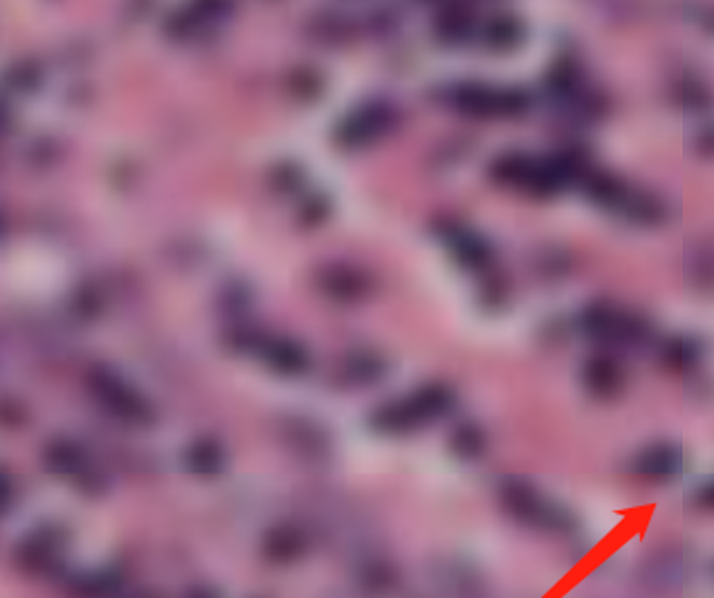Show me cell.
Segmentation results:
<instances>
[{
    "mask_svg": "<svg viewBox=\"0 0 714 598\" xmlns=\"http://www.w3.org/2000/svg\"><path fill=\"white\" fill-rule=\"evenodd\" d=\"M703 347L692 335H676L663 347V362L674 371H688L697 367Z\"/></svg>",
    "mask_w": 714,
    "mask_h": 598,
    "instance_id": "15",
    "label": "cell"
},
{
    "mask_svg": "<svg viewBox=\"0 0 714 598\" xmlns=\"http://www.w3.org/2000/svg\"><path fill=\"white\" fill-rule=\"evenodd\" d=\"M263 554L272 563H292L306 554V538L295 527H277L265 536Z\"/></svg>",
    "mask_w": 714,
    "mask_h": 598,
    "instance_id": "12",
    "label": "cell"
},
{
    "mask_svg": "<svg viewBox=\"0 0 714 598\" xmlns=\"http://www.w3.org/2000/svg\"><path fill=\"white\" fill-rule=\"evenodd\" d=\"M692 277L703 291H714V248H701L692 257Z\"/></svg>",
    "mask_w": 714,
    "mask_h": 598,
    "instance_id": "23",
    "label": "cell"
},
{
    "mask_svg": "<svg viewBox=\"0 0 714 598\" xmlns=\"http://www.w3.org/2000/svg\"><path fill=\"white\" fill-rule=\"evenodd\" d=\"M93 387L97 389L99 396L104 398V403L119 416H126V419H144L146 416L140 398H137L131 389H126L119 380L108 378L106 374H99L93 380Z\"/></svg>",
    "mask_w": 714,
    "mask_h": 598,
    "instance_id": "10",
    "label": "cell"
},
{
    "mask_svg": "<svg viewBox=\"0 0 714 598\" xmlns=\"http://www.w3.org/2000/svg\"><path fill=\"white\" fill-rule=\"evenodd\" d=\"M546 90H548V95L557 99V102L573 104L584 90L578 61L566 57V54L557 59L546 75Z\"/></svg>",
    "mask_w": 714,
    "mask_h": 598,
    "instance_id": "9",
    "label": "cell"
},
{
    "mask_svg": "<svg viewBox=\"0 0 714 598\" xmlns=\"http://www.w3.org/2000/svg\"><path fill=\"white\" fill-rule=\"evenodd\" d=\"M360 585L373 596L387 594L396 585V572L387 563H369L362 569Z\"/></svg>",
    "mask_w": 714,
    "mask_h": 598,
    "instance_id": "21",
    "label": "cell"
},
{
    "mask_svg": "<svg viewBox=\"0 0 714 598\" xmlns=\"http://www.w3.org/2000/svg\"><path fill=\"white\" fill-rule=\"evenodd\" d=\"M683 452L674 443H654L645 450H640L631 470L634 475L649 479V482H667L681 473Z\"/></svg>",
    "mask_w": 714,
    "mask_h": 598,
    "instance_id": "6",
    "label": "cell"
},
{
    "mask_svg": "<svg viewBox=\"0 0 714 598\" xmlns=\"http://www.w3.org/2000/svg\"><path fill=\"white\" fill-rule=\"evenodd\" d=\"M456 259L468 268H481L490 261V246L474 234H461L454 241Z\"/></svg>",
    "mask_w": 714,
    "mask_h": 598,
    "instance_id": "20",
    "label": "cell"
},
{
    "mask_svg": "<svg viewBox=\"0 0 714 598\" xmlns=\"http://www.w3.org/2000/svg\"><path fill=\"white\" fill-rule=\"evenodd\" d=\"M472 14L465 7H447L436 18V34L445 43H459L470 34Z\"/></svg>",
    "mask_w": 714,
    "mask_h": 598,
    "instance_id": "17",
    "label": "cell"
},
{
    "mask_svg": "<svg viewBox=\"0 0 714 598\" xmlns=\"http://www.w3.org/2000/svg\"><path fill=\"white\" fill-rule=\"evenodd\" d=\"M456 398L450 387L441 383L425 385L400 401L378 407L371 414V428L382 434H405L441 419L452 410Z\"/></svg>",
    "mask_w": 714,
    "mask_h": 598,
    "instance_id": "1",
    "label": "cell"
},
{
    "mask_svg": "<svg viewBox=\"0 0 714 598\" xmlns=\"http://www.w3.org/2000/svg\"><path fill=\"white\" fill-rule=\"evenodd\" d=\"M331 291L342 297H353L364 291V282L360 275L349 273V270H340V273L331 275Z\"/></svg>",
    "mask_w": 714,
    "mask_h": 598,
    "instance_id": "26",
    "label": "cell"
},
{
    "mask_svg": "<svg viewBox=\"0 0 714 598\" xmlns=\"http://www.w3.org/2000/svg\"><path fill=\"white\" fill-rule=\"evenodd\" d=\"M524 39V25L512 16H497L492 18L485 27V43L492 50H512Z\"/></svg>",
    "mask_w": 714,
    "mask_h": 598,
    "instance_id": "16",
    "label": "cell"
},
{
    "mask_svg": "<svg viewBox=\"0 0 714 598\" xmlns=\"http://www.w3.org/2000/svg\"><path fill=\"white\" fill-rule=\"evenodd\" d=\"M393 122V113L389 106L384 104H369L346 117L342 122L337 138L346 147H360V144H369L389 129Z\"/></svg>",
    "mask_w": 714,
    "mask_h": 598,
    "instance_id": "5",
    "label": "cell"
},
{
    "mask_svg": "<svg viewBox=\"0 0 714 598\" xmlns=\"http://www.w3.org/2000/svg\"><path fill=\"white\" fill-rule=\"evenodd\" d=\"M578 329L595 342L643 344L652 329L645 317L627 313L607 299H595L578 315Z\"/></svg>",
    "mask_w": 714,
    "mask_h": 598,
    "instance_id": "3",
    "label": "cell"
},
{
    "mask_svg": "<svg viewBox=\"0 0 714 598\" xmlns=\"http://www.w3.org/2000/svg\"><path fill=\"white\" fill-rule=\"evenodd\" d=\"M582 385L595 398H611L625 385V374H622V367L611 356L598 353V356H591L584 362Z\"/></svg>",
    "mask_w": 714,
    "mask_h": 598,
    "instance_id": "7",
    "label": "cell"
},
{
    "mask_svg": "<svg viewBox=\"0 0 714 598\" xmlns=\"http://www.w3.org/2000/svg\"><path fill=\"white\" fill-rule=\"evenodd\" d=\"M697 502H699V506H703V509L714 511V479H712V482H708L706 486L699 488Z\"/></svg>",
    "mask_w": 714,
    "mask_h": 598,
    "instance_id": "27",
    "label": "cell"
},
{
    "mask_svg": "<svg viewBox=\"0 0 714 598\" xmlns=\"http://www.w3.org/2000/svg\"><path fill=\"white\" fill-rule=\"evenodd\" d=\"M499 500L512 518L528 527L551 533H573L578 527V520L566 506L548 500L526 479L508 477L499 488Z\"/></svg>",
    "mask_w": 714,
    "mask_h": 598,
    "instance_id": "2",
    "label": "cell"
},
{
    "mask_svg": "<svg viewBox=\"0 0 714 598\" xmlns=\"http://www.w3.org/2000/svg\"><path fill=\"white\" fill-rule=\"evenodd\" d=\"M672 97L685 111L701 113L712 106L710 90L694 77H683L672 86Z\"/></svg>",
    "mask_w": 714,
    "mask_h": 598,
    "instance_id": "18",
    "label": "cell"
},
{
    "mask_svg": "<svg viewBox=\"0 0 714 598\" xmlns=\"http://www.w3.org/2000/svg\"><path fill=\"white\" fill-rule=\"evenodd\" d=\"M697 144H699L701 153H708V156L710 153H714V126H710V129H706L699 135Z\"/></svg>",
    "mask_w": 714,
    "mask_h": 598,
    "instance_id": "28",
    "label": "cell"
},
{
    "mask_svg": "<svg viewBox=\"0 0 714 598\" xmlns=\"http://www.w3.org/2000/svg\"><path fill=\"white\" fill-rule=\"evenodd\" d=\"M59 551L61 542L54 540L48 533H39V536L25 542L21 547V563L30 569L32 574H50L52 567H59Z\"/></svg>",
    "mask_w": 714,
    "mask_h": 598,
    "instance_id": "13",
    "label": "cell"
},
{
    "mask_svg": "<svg viewBox=\"0 0 714 598\" xmlns=\"http://www.w3.org/2000/svg\"><path fill=\"white\" fill-rule=\"evenodd\" d=\"M631 223L638 225H658L665 221L667 207L652 192H629L625 207L620 210Z\"/></svg>",
    "mask_w": 714,
    "mask_h": 598,
    "instance_id": "14",
    "label": "cell"
},
{
    "mask_svg": "<svg viewBox=\"0 0 714 598\" xmlns=\"http://www.w3.org/2000/svg\"><path fill=\"white\" fill-rule=\"evenodd\" d=\"M535 165H537V158L528 156V153H519V151L503 153L501 158L492 162L490 176L497 180L499 185L519 187L526 192L530 176H533V171H535Z\"/></svg>",
    "mask_w": 714,
    "mask_h": 598,
    "instance_id": "11",
    "label": "cell"
},
{
    "mask_svg": "<svg viewBox=\"0 0 714 598\" xmlns=\"http://www.w3.org/2000/svg\"><path fill=\"white\" fill-rule=\"evenodd\" d=\"M187 598H218V594L212 592V590H205V587H203V590H194V592H191Z\"/></svg>",
    "mask_w": 714,
    "mask_h": 598,
    "instance_id": "29",
    "label": "cell"
},
{
    "mask_svg": "<svg viewBox=\"0 0 714 598\" xmlns=\"http://www.w3.org/2000/svg\"><path fill=\"white\" fill-rule=\"evenodd\" d=\"M382 371H384V365L373 356H357L355 360H351V365H349L351 378L362 385H369V383H373V380H378L382 376Z\"/></svg>",
    "mask_w": 714,
    "mask_h": 598,
    "instance_id": "25",
    "label": "cell"
},
{
    "mask_svg": "<svg viewBox=\"0 0 714 598\" xmlns=\"http://www.w3.org/2000/svg\"><path fill=\"white\" fill-rule=\"evenodd\" d=\"M580 185L589 201L602 207V210H622L629 198L627 185L618 176L602 169H591Z\"/></svg>",
    "mask_w": 714,
    "mask_h": 598,
    "instance_id": "8",
    "label": "cell"
},
{
    "mask_svg": "<svg viewBox=\"0 0 714 598\" xmlns=\"http://www.w3.org/2000/svg\"><path fill=\"white\" fill-rule=\"evenodd\" d=\"M274 362H277V367L281 371H286V374H299V371H304L308 367V358L304 349L295 347V344H279Z\"/></svg>",
    "mask_w": 714,
    "mask_h": 598,
    "instance_id": "24",
    "label": "cell"
},
{
    "mask_svg": "<svg viewBox=\"0 0 714 598\" xmlns=\"http://www.w3.org/2000/svg\"><path fill=\"white\" fill-rule=\"evenodd\" d=\"M454 104L472 117H517L530 106V95L521 88H490L485 84H463L456 88Z\"/></svg>",
    "mask_w": 714,
    "mask_h": 598,
    "instance_id": "4",
    "label": "cell"
},
{
    "mask_svg": "<svg viewBox=\"0 0 714 598\" xmlns=\"http://www.w3.org/2000/svg\"><path fill=\"white\" fill-rule=\"evenodd\" d=\"M450 446H452V452L456 457L476 459V457H481L485 450V434L479 425L463 423L454 430Z\"/></svg>",
    "mask_w": 714,
    "mask_h": 598,
    "instance_id": "19",
    "label": "cell"
},
{
    "mask_svg": "<svg viewBox=\"0 0 714 598\" xmlns=\"http://www.w3.org/2000/svg\"><path fill=\"white\" fill-rule=\"evenodd\" d=\"M189 466L198 475H212L223 466V450L214 441H200L189 452Z\"/></svg>",
    "mask_w": 714,
    "mask_h": 598,
    "instance_id": "22",
    "label": "cell"
}]
</instances>
